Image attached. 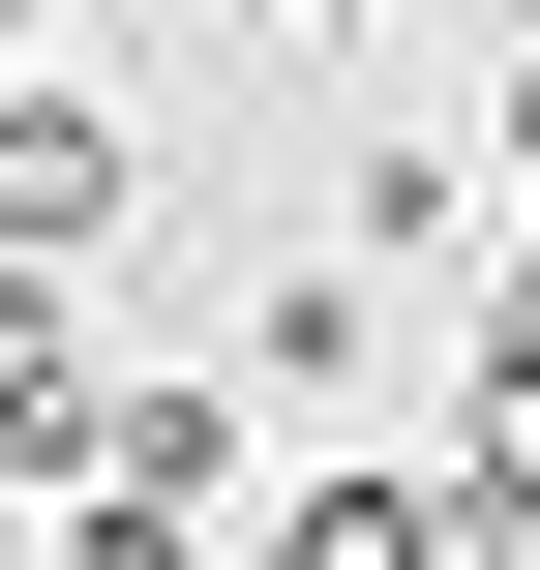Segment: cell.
<instances>
[{"instance_id":"6da1fadb","label":"cell","mask_w":540,"mask_h":570,"mask_svg":"<svg viewBox=\"0 0 540 570\" xmlns=\"http://www.w3.org/2000/svg\"><path fill=\"white\" fill-rule=\"evenodd\" d=\"M240 570H540L481 481H421V451H331L301 511H240Z\"/></svg>"},{"instance_id":"7a4b0ae2","label":"cell","mask_w":540,"mask_h":570,"mask_svg":"<svg viewBox=\"0 0 540 570\" xmlns=\"http://www.w3.org/2000/svg\"><path fill=\"white\" fill-rule=\"evenodd\" d=\"M120 210H150V150H120L90 90H0V271H90Z\"/></svg>"},{"instance_id":"3957f363","label":"cell","mask_w":540,"mask_h":570,"mask_svg":"<svg viewBox=\"0 0 540 570\" xmlns=\"http://www.w3.org/2000/svg\"><path fill=\"white\" fill-rule=\"evenodd\" d=\"M421 481H481L540 541V301H481V361H451V421H421Z\"/></svg>"},{"instance_id":"277c9868","label":"cell","mask_w":540,"mask_h":570,"mask_svg":"<svg viewBox=\"0 0 540 570\" xmlns=\"http://www.w3.org/2000/svg\"><path fill=\"white\" fill-rule=\"evenodd\" d=\"M331 210H361V271H481V180H451V150H361Z\"/></svg>"},{"instance_id":"5b68a950","label":"cell","mask_w":540,"mask_h":570,"mask_svg":"<svg viewBox=\"0 0 540 570\" xmlns=\"http://www.w3.org/2000/svg\"><path fill=\"white\" fill-rule=\"evenodd\" d=\"M361 361H391V301H361V271H301V301L240 331V391H361Z\"/></svg>"},{"instance_id":"8992f818","label":"cell","mask_w":540,"mask_h":570,"mask_svg":"<svg viewBox=\"0 0 540 570\" xmlns=\"http://www.w3.org/2000/svg\"><path fill=\"white\" fill-rule=\"evenodd\" d=\"M511 210H540V60H511Z\"/></svg>"},{"instance_id":"52a82bcc","label":"cell","mask_w":540,"mask_h":570,"mask_svg":"<svg viewBox=\"0 0 540 570\" xmlns=\"http://www.w3.org/2000/svg\"><path fill=\"white\" fill-rule=\"evenodd\" d=\"M301 30H391V0H301Z\"/></svg>"},{"instance_id":"ba28073f","label":"cell","mask_w":540,"mask_h":570,"mask_svg":"<svg viewBox=\"0 0 540 570\" xmlns=\"http://www.w3.org/2000/svg\"><path fill=\"white\" fill-rule=\"evenodd\" d=\"M511 301H540V240H511Z\"/></svg>"},{"instance_id":"9c48e42d","label":"cell","mask_w":540,"mask_h":570,"mask_svg":"<svg viewBox=\"0 0 540 570\" xmlns=\"http://www.w3.org/2000/svg\"><path fill=\"white\" fill-rule=\"evenodd\" d=\"M0 30H30V0H0Z\"/></svg>"}]
</instances>
